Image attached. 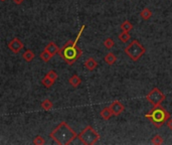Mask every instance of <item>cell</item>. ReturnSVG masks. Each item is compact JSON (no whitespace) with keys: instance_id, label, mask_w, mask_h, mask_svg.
<instances>
[{"instance_id":"3957f363","label":"cell","mask_w":172,"mask_h":145,"mask_svg":"<svg viewBox=\"0 0 172 145\" xmlns=\"http://www.w3.org/2000/svg\"><path fill=\"white\" fill-rule=\"evenodd\" d=\"M145 118L149 119L156 128H160L165 124L169 118H171V114L161 105H159L153 106V108L147 114H145Z\"/></svg>"},{"instance_id":"4316f807","label":"cell","mask_w":172,"mask_h":145,"mask_svg":"<svg viewBox=\"0 0 172 145\" xmlns=\"http://www.w3.org/2000/svg\"><path fill=\"white\" fill-rule=\"evenodd\" d=\"M1 1H5V0H1Z\"/></svg>"},{"instance_id":"484cf974","label":"cell","mask_w":172,"mask_h":145,"mask_svg":"<svg viewBox=\"0 0 172 145\" xmlns=\"http://www.w3.org/2000/svg\"><path fill=\"white\" fill-rule=\"evenodd\" d=\"M23 1H24V0H13L14 4H16V5H20V4L23 3Z\"/></svg>"},{"instance_id":"cb8c5ba5","label":"cell","mask_w":172,"mask_h":145,"mask_svg":"<svg viewBox=\"0 0 172 145\" xmlns=\"http://www.w3.org/2000/svg\"><path fill=\"white\" fill-rule=\"evenodd\" d=\"M45 142H44V139L41 137V136H36L35 138L33 139V144L34 145H44Z\"/></svg>"},{"instance_id":"d4e9b609","label":"cell","mask_w":172,"mask_h":145,"mask_svg":"<svg viewBox=\"0 0 172 145\" xmlns=\"http://www.w3.org/2000/svg\"><path fill=\"white\" fill-rule=\"evenodd\" d=\"M166 123H167V127H168L170 130H172V118H169Z\"/></svg>"},{"instance_id":"8992f818","label":"cell","mask_w":172,"mask_h":145,"mask_svg":"<svg viewBox=\"0 0 172 145\" xmlns=\"http://www.w3.org/2000/svg\"><path fill=\"white\" fill-rule=\"evenodd\" d=\"M166 96L158 88H154L146 95V100L153 106H159L165 101Z\"/></svg>"},{"instance_id":"603a6c76","label":"cell","mask_w":172,"mask_h":145,"mask_svg":"<svg viewBox=\"0 0 172 145\" xmlns=\"http://www.w3.org/2000/svg\"><path fill=\"white\" fill-rule=\"evenodd\" d=\"M46 76L49 77V78L50 80H53V82H55V81H57V79H58V74H57V72H55L54 70H50V71H49V72H47Z\"/></svg>"},{"instance_id":"5b68a950","label":"cell","mask_w":172,"mask_h":145,"mask_svg":"<svg viewBox=\"0 0 172 145\" xmlns=\"http://www.w3.org/2000/svg\"><path fill=\"white\" fill-rule=\"evenodd\" d=\"M101 136L92 126H87L85 129L78 134V139L85 145H94L98 143Z\"/></svg>"},{"instance_id":"7402d4cb","label":"cell","mask_w":172,"mask_h":145,"mask_svg":"<svg viewBox=\"0 0 172 145\" xmlns=\"http://www.w3.org/2000/svg\"><path fill=\"white\" fill-rule=\"evenodd\" d=\"M115 44V42L113 40V38H106L105 41H104V45H105V48L106 49H111L114 46Z\"/></svg>"},{"instance_id":"ac0fdd59","label":"cell","mask_w":172,"mask_h":145,"mask_svg":"<svg viewBox=\"0 0 172 145\" xmlns=\"http://www.w3.org/2000/svg\"><path fill=\"white\" fill-rule=\"evenodd\" d=\"M40 58L42 59V61L45 62V63H49V62L50 61V59L53 58V55H51L49 52H47L46 49H44V52H41V54H40Z\"/></svg>"},{"instance_id":"277c9868","label":"cell","mask_w":172,"mask_h":145,"mask_svg":"<svg viewBox=\"0 0 172 145\" xmlns=\"http://www.w3.org/2000/svg\"><path fill=\"white\" fill-rule=\"evenodd\" d=\"M124 52H125V54L130 58L131 61L138 62L146 53V49L140 44L139 40H133L130 44L124 49Z\"/></svg>"},{"instance_id":"8fae6325","label":"cell","mask_w":172,"mask_h":145,"mask_svg":"<svg viewBox=\"0 0 172 145\" xmlns=\"http://www.w3.org/2000/svg\"><path fill=\"white\" fill-rule=\"evenodd\" d=\"M104 61L105 63H107V65H109V66H113L114 63L117 62V57L113 54V53H109V54H107L105 55V58H104Z\"/></svg>"},{"instance_id":"6da1fadb","label":"cell","mask_w":172,"mask_h":145,"mask_svg":"<svg viewBox=\"0 0 172 145\" xmlns=\"http://www.w3.org/2000/svg\"><path fill=\"white\" fill-rule=\"evenodd\" d=\"M86 28V25H81V27L80 29V31L78 33V35H77L76 40H68L66 44H64L62 49H59L58 50V54L59 57H61L64 62H66L67 65H72V63H75L78 59L81 57V54H83V52H81V49L78 46V42H79V40L81 35V33L85 30Z\"/></svg>"},{"instance_id":"ffe728a7","label":"cell","mask_w":172,"mask_h":145,"mask_svg":"<svg viewBox=\"0 0 172 145\" xmlns=\"http://www.w3.org/2000/svg\"><path fill=\"white\" fill-rule=\"evenodd\" d=\"M119 40H121L122 42H128L129 40H130V38H131V36H130V35H129V32H126V31H122L121 33L119 35Z\"/></svg>"},{"instance_id":"2e32d148","label":"cell","mask_w":172,"mask_h":145,"mask_svg":"<svg viewBox=\"0 0 172 145\" xmlns=\"http://www.w3.org/2000/svg\"><path fill=\"white\" fill-rule=\"evenodd\" d=\"M41 108L44 109V111H49L53 108V103L51 102L49 99H45L44 101L41 102Z\"/></svg>"},{"instance_id":"7a4b0ae2","label":"cell","mask_w":172,"mask_h":145,"mask_svg":"<svg viewBox=\"0 0 172 145\" xmlns=\"http://www.w3.org/2000/svg\"><path fill=\"white\" fill-rule=\"evenodd\" d=\"M49 137L58 145H68L78 138V134L67 122L63 121L51 131Z\"/></svg>"},{"instance_id":"ba28073f","label":"cell","mask_w":172,"mask_h":145,"mask_svg":"<svg viewBox=\"0 0 172 145\" xmlns=\"http://www.w3.org/2000/svg\"><path fill=\"white\" fill-rule=\"evenodd\" d=\"M109 107L112 111V113H113V116H116V117L120 116V115L125 111V106H124L120 101H114Z\"/></svg>"},{"instance_id":"e0dca14e","label":"cell","mask_w":172,"mask_h":145,"mask_svg":"<svg viewBox=\"0 0 172 145\" xmlns=\"http://www.w3.org/2000/svg\"><path fill=\"white\" fill-rule=\"evenodd\" d=\"M120 27H121V30L122 31H126V32H129V31H131L132 29H133V24L130 22V21H128V20H126V21H124V22L120 25Z\"/></svg>"},{"instance_id":"5bb4252c","label":"cell","mask_w":172,"mask_h":145,"mask_svg":"<svg viewBox=\"0 0 172 145\" xmlns=\"http://www.w3.org/2000/svg\"><path fill=\"white\" fill-rule=\"evenodd\" d=\"M152 15H153L152 11L150 10L148 7L143 8V9H142L141 12H140V16L143 20H149L150 18L152 17Z\"/></svg>"},{"instance_id":"9a60e30c","label":"cell","mask_w":172,"mask_h":145,"mask_svg":"<svg viewBox=\"0 0 172 145\" xmlns=\"http://www.w3.org/2000/svg\"><path fill=\"white\" fill-rule=\"evenodd\" d=\"M22 58L25 62H27V63H30L33 61V58H35V54H34V53L32 52L31 49H27L26 52H25L22 55Z\"/></svg>"},{"instance_id":"9c48e42d","label":"cell","mask_w":172,"mask_h":145,"mask_svg":"<svg viewBox=\"0 0 172 145\" xmlns=\"http://www.w3.org/2000/svg\"><path fill=\"white\" fill-rule=\"evenodd\" d=\"M84 66L88 71L92 72L94 70H96V68L98 67V62L94 58H89L86 59V62L84 63Z\"/></svg>"},{"instance_id":"d6986e66","label":"cell","mask_w":172,"mask_h":145,"mask_svg":"<svg viewBox=\"0 0 172 145\" xmlns=\"http://www.w3.org/2000/svg\"><path fill=\"white\" fill-rule=\"evenodd\" d=\"M41 84L44 85V86L45 88L49 89V88H50L51 86H53V85L54 84V82H53V80H50V79L49 78V77H47V76L45 75L44 78L41 80Z\"/></svg>"},{"instance_id":"7c38bea8","label":"cell","mask_w":172,"mask_h":145,"mask_svg":"<svg viewBox=\"0 0 172 145\" xmlns=\"http://www.w3.org/2000/svg\"><path fill=\"white\" fill-rule=\"evenodd\" d=\"M68 83H70V85L72 87L78 88L80 85L81 84V79L80 78L78 75H74V76L71 77L70 80H68Z\"/></svg>"},{"instance_id":"52a82bcc","label":"cell","mask_w":172,"mask_h":145,"mask_svg":"<svg viewBox=\"0 0 172 145\" xmlns=\"http://www.w3.org/2000/svg\"><path fill=\"white\" fill-rule=\"evenodd\" d=\"M7 46L13 54H18L21 52V49H23L24 44L18 37H15V38H12V40L8 42Z\"/></svg>"},{"instance_id":"30bf717a","label":"cell","mask_w":172,"mask_h":145,"mask_svg":"<svg viewBox=\"0 0 172 145\" xmlns=\"http://www.w3.org/2000/svg\"><path fill=\"white\" fill-rule=\"evenodd\" d=\"M46 49L47 52H49L51 55H55V54H58V50H59V48L54 44L53 41H50L49 44H47L46 46H45V49Z\"/></svg>"},{"instance_id":"4fadbf2b","label":"cell","mask_w":172,"mask_h":145,"mask_svg":"<svg viewBox=\"0 0 172 145\" xmlns=\"http://www.w3.org/2000/svg\"><path fill=\"white\" fill-rule=\"evenodd\" d=\"M100 115L104 120H110V119L113 117V113H112L110 107H105L100 112Z\"/></svg>"},{"instance_id":"44dd1931","label":"cell","mask_w":172,"mask_h":145,"mask_svg":"<svg viewBox=\"0 0 172 145\" xmlns=\"http://www.w3.org/2000/svg\"><path fill=\"white\" fill-rule=\"evenodd\" d=\"M151 143L154 145H161L163 143V138L161 135H155L151 139Z\"/></svg>"}]
</instances>
